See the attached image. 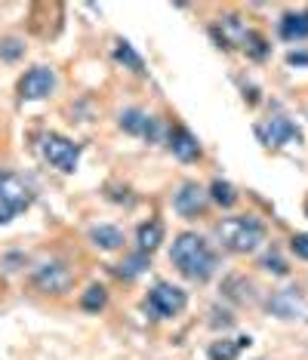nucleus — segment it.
<instances>
[{
	"label": "nucleus",
	"mask_w": 308,
	"mask_h": 360,
	"mask_svg": "<svg viewBox=\"0 0 308 360\" xmlns=\"http://www.w3.org/2000/svg\"><path fill=\"white\" fill-rule=\"evenodd\" d=\"M169 259H173V265L179 268L188 281H198V283L210 281L216 271V252L207 247L204 237L194 231H182L176 237L173 250H169Z\"/></svg>",
	"instance_id": "f257e3e1"
},
{
	"label": "nucleus",
	"mask_w": 308,
	"mask_h": 360,
	"mask_svg": "<svg viewBox=\"0 0 308 360\" xmlns=\"http://www.w3.org/2000/svg\"><path fill=\"white\" fill-rule=\"evenodd\" d=\"M216 234L225 250L231 252H253L265 240V225L253 216H231L216 225Z\"/></svg>",
	"instance_id": "f03ea898"
},
{
	"label": "nucleus",
	"mask_w": 308,
	"mask_h": 360,
	"mask_svg": "<svg viewBox=\"0 0 308 360\" xmlns=\"http://www.w3.org/2000/svg\"><path fill=\"white\" fill-rule=\"evenodd\" d=\"M40 154L56 169H62V173H75L77 160H80V145H75L71 139H65L59 133H46V136H40Z\"/></svg>",
	"instance_id": "7ed1b4c3"
},
{
	"label": "nucleus",
	"mask_w": 308,
	"mask_h": 360,
	"mask_svg": "<svg viewBox=\"0 0 308 360\" xmlns=\"http://www.w3.org/2000/svg\"><path fill=\"white\" fill-rule=\"evenodd\" d=\"M31 283H34L40 292L62 296V292L71 290V283H75V274H71V268L65 265V262H44L40 268H34V274H31Z\"/></svg>",
	"instance_id": "20e7f679"
},
{
	"label": "nucleus",
	"mask_w": 308,
	"mask_h": 360,
	"mask_svg": "<svg viewBox=\"0 0 308 360\" xmlns=\"http://www.w3.org/2000/svg\"><path fill=\"white\" fill-rule=\"evenodd\" d=\"M185 305H188V296L173 283H158L148 292V299H145V308H148L154 317H176Z\"/></svg>",
	"instance_id": "39448f33"
},
{
	"label": "nucleus",
	"mask_w": 308,
	"mask_h": 360,
	"mask_svg": "<svg viewBox=\"0 0 308 360\" xmlns=\"http://www.w3.org/2000/svg\"><path fill=\"white\" fill-rule=\"evenodd\" d=\"M31 200H34V191L25 179L19 173H10V169H0V203L13 212H22L31 207Z\"/></svg>",
	"instance_id": "423d86ee"
},
{
	"label": "nucleus",
	"mask_w": 308,
	"mask_h": 360,
	"mask_svg": "<svg viewBox=\"0 0 308 360\" xmlns=\"http://www.w3.org/2000/svg\"><path fill=\"white\" fill-rule=\"evenodd\" d=\"M56 89V75L53 68H44V65H37V68H31L25 77L19 80V96L28 102H40L46 99Z\"/></svg>",
	"instance_id": "0eeeda50"
},
{
	"label": "nucleus",
	"mask_w": 308,
	"mask_h": 360,
	"mask_svg": "<svg viewBox=\"0 0 308 360\" xmlns=\"http://www.w3.org/2000/svg\"><path fill=\"white\" fill-rule=\"evenodd\" d=\"M259 139H262L265 145H271V148H283V145H290V142H299L302 133H299V127L293 124V120L271 117L265 127H259Z\"/></svg>",
	"instance_id": "6e6552de"
},
{
	"label": "nucleus",
	"mask_w": 308,
	"mask_h": 360,
	"mask_svg": "<svg viewBox=\"0 0 308 360\" xmlns=\"http://www.w3.org/2000/svg\"><path fill=\"white\" fill-rule=\"evenodd\" d=\"M207 191L200 188L198 182H185L179 188V194L173 198V207L182 212V216H198V212H204L207 210Z\"/></svg>",
	"instance_id": "1a4fd4ad"
},
{
	"label": "nucleus",
	"mask_w": 308,
	"mask_h": 360,
	"mask_svg": "<svg viewBox=\"0 0 308 360\" xmlns=\"http://www.w3.org/2000/svg\"><path fill=\"white\" fill-rule=\"evenodd\" d=\"M120 129H127V133H133V136H142V139H158V133H160L158 120L148 117V114L139 108H129L120 114Z\"/></svg>",
	"instance_id": "9d476101"
},
{
	"label": "nucleus",
	"mask_w": 308,
	"mask_h": 360,
	"mask_svg": "<svg viewBox=\"0 0 308 360\" xmlns=\"http://www.w3.org/2000/svg\"><path fill=\"white\" fill-rule=\"evenodd\" d=\"M169 148H173V154H176L179 160H194V158H200L198 139H194L185 127H173V129H169Z\"/></svg>",
	"instance_id": "9b49d317"
},
{
	"label": "nucleus",
	"mask_w": 308,
	"mask_h": 360,
	"mask_svg": "<svg viewBox=\"0 0 308 360\" xmlns=\"http://www.w3.org/2000/svg\"><path fill=\"white\" fill-rule=\"evenodd\" d=\"M136 243H139V252H145V256L154 252L160 243H164V225L154 222V219L151 222H142L139 231H136Z\"/></svg>",
	"instance_id": "f8f14e48"
},
{
	"label": "nucleus",
	"mask_w": 308,
	"mask_h": 360,
	"mask_svg": "<svg viewBox=\"0 0 308 360\" xmlns=\"http://www.w3.org/2000/svg\"><path fill=\"white\" fill-rule=\"evenodd\" d=\"M283 40H305L308 37V13H287L281 19Z\"/></svg>",
	"instance_id": "ddd939ff"
},
{
	"label": "nucleus",
	"mask_w": 308,
	"mask_h": 360,
	"mask_svg": "<svg viewBox=\"0 0 308 360\" xmlns=\"http://www.w3.org/2000/svg\"><path fill=\"white\" fill-rule=\"evenodd\" d=\"M90 237H93L96 247H102V250H117V247H124V234H120L117 228H111V225L93 228Z\"/></svg>",
	"instance_id": "4468645a"
},
{
	"label": "nucleus",
	"mask_w": 308,
	"mask_h": 360,
	"mask_svg": "<svg viewBox=\"0 0 308 360\" xmlns=\"http://www.w3.org/2000/svg\"><path fill=\"white\" fill-rule=\"evenodd\" d=\"M244 348H250L247 335H240V339H234V342H216V345L210 348V360H234L238 351H244Z\"/></svg>",
	"instance_id": "2eb2a0df"
},
{
	"label": "nucleus",
	"mask_w": 308,
	"mask_h": 360,
	"mask_svg": "<svg viewBox=\"0 0 308 360\" xmlns=\"http://www.w3.org/2000/svg\"><path fill=\"white\" fill-rule=\"evenodd\" d=\"M210 198H213L219 207H234V200H238V194H234V188L229 182H222V179H216L213 185H210Z\"/></svg>",
	"instance_id": "dca6fc26"
},
{
	"label": "nucleus",
	"mask_w": 308,
	"mask_h": 360,
	"mask_svg": "<svg viewBox=\"0 0 308 360\" xmlns=\"http://www.w3.org/2000/svg\"><path fill=\"white\" fill-rule=\"evenodd\" d=\"M105 302H108V292H105V286L93 283L90 290L84 292V299H80V308H84V311H99V308H105Z\"/></svg>",
	"instance_id": "f3484780"
},
{
	"label": "nucleus",
	"mask_w": 308,
	"mask_h": 360,
	"mask_svg": "<svg viewBox=\"0 0 308 360\" xmlns=\"http://www.w3.org/2000/svg\"><path fill=\"white\" fill-rule=\"evenodd\" d=\"M115 59H117V62H124L127 68H133V71H142V59L136 56V50L127 44V40H120V44L115 46Z\"/></svg>",
	"instance_id": "a211bd4d"
},
{
	"label": "nucleus",
	"mask_w": 308,
	"mask_h": 360,
	"mask_svg": "<svg viewBox=\"0 0 308 360\" xmlns=\"http://www.w3.org/2000/svg\"><path fill=\"white\" fill-rule=\"evenodd\" d=\"M240 44H244V50L253 56V59H265V56H269V46H265V40L256 34V31H247V37L240 40Z\"/></svg>",
	"instance_id": "6ab92c4d"
},
{
	"label": "nucleus",
	"mask_w": 308,
	"mask_h": 360,
	"mask_svg": "<svg viewBox=\"0 0 308 360\" xmlns=\"http://www.w3.org/2000/svg\"><path fill=\"white\" fill-rule=\"evenodd\" d=\"M145 268H148V256H145V252H136L133 259H127L124 265L117 268V274H124V277H136V274H142Z\"/></svg>",
	"instance_id": "aec40b11"
},
{
	"label": "nucleus",
	"mask_w": 308,
	"mask_h": 360,
	"mask_svg": "<svg viewBox=\"0 0 308 360\" xmlns=\"http://www.w3.org/2000/svg\"><path fill=\"white\" fill-rule=\"evenodd\" d=\"M19 56H22V44L15 37H10V40H4V44H0V59L13 62V59H19Z\"/></svg>",
	"instance_id": "412c9836"
},
{
	"label": "nucleus",
	"mask_w": 308,
	"mask_h": 360,
	"mask_svg": "<svg viewBox=\"0 0 308 360\" xmlns=\"http://www.w3.org/2000/svg\"><path fill=\"white\" fill-rule=\"evenodd\" d=\"M290 250H293L299 259L308 262V234H296L293 240H290Z\"/></svg>",
	"instance_id": "4be33fe9"
},
{
	"label": "nucleus",
	"mask_w": 308,
	"mask_h": 360,
	"mask_svg": "<svg viewBox=\"0 0 308 360\" xmlns=\"http://www.w3.org/2000/svg\"><path fill=\"white\" fill-rule=\"evenodd\" d=\"M262 265L269 268V271H274V274H287V265H283V262H281L278 256H269V259L262 262Z\"/></svg>",
	"instance_id": "5701e85b"
},
{
	"label": "nucleus",
	"mask_w": 308,
	"mask_h": 360,
	"mask_svg": "<svg viewBox=\"0 0 308 360\" xmlns=\"http://www.w3.org/2000/svg\"><path fill=\"white\" fill-rule=\"evenodd\" d=\"M13 216H15V212H13L10 207H4V203H0V225H6V222H10Z\"/></svg>",
	"instance_id": "b1692460"
},
{
	"label": "nucleus",
	"mask_w": 308,
	"mask_h": 360,
	"mask_svg": "<svg viewBox=\"0 0 308 360\" xmlns=\"http://www.w3.org/2000/svg\"><path fill=\"white\" fill-rule=\"evenodd\" d=\"M305 216H308V203H305Z\"/></svg>",
	"instance_id": "393cba45"
}]
</instances>
